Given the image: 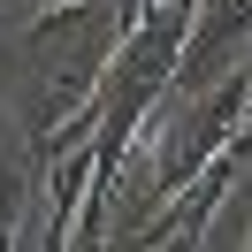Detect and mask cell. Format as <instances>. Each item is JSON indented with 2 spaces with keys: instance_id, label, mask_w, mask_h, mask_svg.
<instances>
[{
  "instance_id": "obj_1",
  "label": "cell",
  "mask_w": 252,
  "mask_h": 252,
  "mask_svg": "<svg viewBox=\"0 0 252 252\" xmlns=\"http://www.w3.org/2000/svg\"><path fill=\"white\" fill-rule=\"evenodd\" d=\"M123 31H130V0H62V8L31 16V31H23V92H16L31 160H54L62 145L92 138L99 77H107Z\"/></svg>"
},
{
  "instance_id": "obj_2",
  "label": "cell",
  "mask_w": 252,
  "mask_h": 252,
  "mask_svg": "<svg viewBox=\"0 0 252 252\" xmlns=\"http://www.w3.org/2000/svg\"><path fill=\"white\" fill-rule=\"evenodd\" d=\"M46 168V245H77V221H84V191H92V138L62 145Z\"/></svg>"
},
{
  "instance_id": "obj_3",
  "label": "cell",
  "mask_w": 252,
  "mask_h": 252,
  "mask_svg": "<svg viewBox=\"0 0 252 252\" xmlns=\"http://www.w3.org/2000/svg\"><path fill=\"white\" fill-rule=\"evenodd\" d=\"M31 8H62V0H31Z\"/></svg>"
}]
</instances>
